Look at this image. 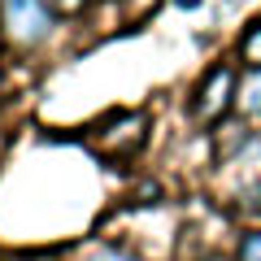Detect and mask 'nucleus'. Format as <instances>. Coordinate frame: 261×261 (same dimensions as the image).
I'll return each instance as SVG.
<instances>
[{"mask_svg": "<svg viewBox=\"0 0 261 261\" xmlns=\"http://www.w3.org/2000/svg\"><path fill=\"white\" fill-rule=\"evenodd\" d=\"M57 9L48 0H0V35L13 48H39L53 35Z\"/></svg>", "mask_w": 261, "mask_h": 261, "instance_id": "1", "label": "nucleus"}, {"mask_svg": "<svg viewBox=\"0 0 261 261\" xmlns=\"http://www.w3.org/2000/svg\"><path fill=\"white\" fill-rule=\"evenodd\" d=\"M205 261H226V257H205Z\"/></svg>", "mask_w": 261, "mask_h": 261, "instance_id": "9", "label": "nucleus"}, {"mask_svg": "<svg viewBox=\"0 0 261 261\" xmlns=\"http://www.w3.org/2000/svg\"><path fill=\"white\" fill-rule=\"evenodd\" d=\"M235 83H240V74H235L231 65H214V70L200 79V87H196L192 113H196L200 122H218V118L235 105Z\"/></svg>", "mask_w": 261, "mask_h": 261, "instance_id": "2", "label": "nucleus"}, {"mask_svg": "<svg viewBox=\"0 0 261 261\" xmlns=\"http://www.w3.org/2000/svg\"><path fill=\"white\" fill-rule=\"evenodd\" d=\"M235 109L248 113V118L261 113V65H248L240 74V83H235Z\"/></svg>", "mask_w": 261, "mask_h": 261, "instance_id": "3", "label": "nucleus"}, {"mask_svg": "<svg viewBox=\"0 0 261 261\" xmlns=\"http://www.w3.org/2000/svg\"><path fill=\"white\" fill-rule=\"evenodd\" d=\"M178 5H183V9H192V5H200V0H178Z\"/></svg>", "mask_w": 261, "mask_h": 261, "instance_id": "8", "label": "nucleus"}, {"mask_svg": "<svg viewBox=\"0 0 261 261\" xmlns=\"http://www.w3.org/2000/svg\"><path fill=\"white\" fill-rule=\"evenodd\" d=\"M235 261H261V231H248L240 240V252H235Z\"/></svg>", "mask_w": 261, "mask_h": 261, "instance_id": "5", "label": "nucleus"}, {"mask_svg": "<svg viewBox=\"0 0 261 261\" xmlns=\"http://www.w3.org/2000/svg\"><path fill=\"white\" fill-rule=\"evenodd\" d=\"M48 5H53L57 13H79V9L87 5V0H48Z\"/></svg>", "mask_w": 261, "mask_h": 261, "instance_id": "7", "label": "nucleus"}, {"mask_svg": "<svg viewBox=\"0 0 261 261\" xmlns=\"http://www.w3.org/2000/svg\"><path fill=\"white\" fill-rule=\"evenodd\" d=\"M240 57H244V65H261V22L248 27V35L240 39Z\"/></svg>", "mask_w": 261, "mask_h": 261, "instance_id": "4", "label": "nucleus"}, {"mask_svg": "<svg viewBox=\"0 0 261 261\" xmlns=\"http://www.w3.org/2000/svg\"><path fill=\"white\" fill-rule=\"evenodd\" d=\"M87 261H140V257H130L126 248H113V244H105V248H96Z\"/></svg>", "mask_w": 261, "mask_h": 261, "instance_id": "6", "label": "nucleus"}]
</instances>
